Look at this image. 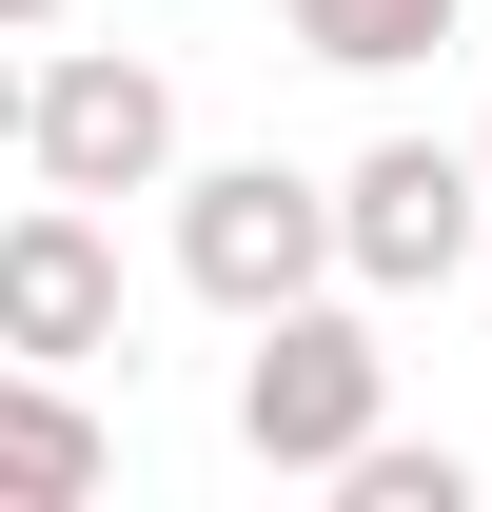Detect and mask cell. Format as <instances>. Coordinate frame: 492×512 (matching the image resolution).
Here are the masks:
<instances>
[{"label":"cell","instance_id":"3957f363","mask_svg":"<svg viewBox=\"0 0 492 512\" xmlns=\"http://www.w3.org/2000/svg\"><path fill=\"white\" fill-rule=\"evenodd\" d=\"M335 237H355V296H453L492 256V158L473 138H374L335 178Z\"/></svg>","mask_w":492,"mask_h":512},{"label":"cell","instance_id":"8fae6325","mask_svg":"<svg viewBox=\"0 0 492 512\" xmlns=\"http://www.w3.org/2000/svg\"><path fill=\"white\" fill-rule=\"evenodd\" d=\"M473 158H492V119H473Z\"/></svg>","mask_w":492,"mask_h":512},{"label":"cell","instance_id":"6da1fadb","mask_svg":"<svg viewBox=\"0 0 492 512\" xmlns=\"http://www.w3.org/2000/svg\"><path fill=\"white\" fill-rule=\"evenodd\" d=\"M374 434H394V355H374V316H355V296H296V316H256V355H237V453H256V473L335 493Z\"/></svg>","mask_w":492,"mask_h":512},{"label":"cell","instance_id":"ba28073f","mask_svg":"<svg viewBox=\"0 0 492 512\" xmlns=\"http://www.w3.org/2000/svg\"><path fill=\"white\" fill-rule=\"evenodd\" d=\"M335 493H355V512H473V453H453V434H374Z\"/></svg>","mask_w":492,"mask_h":512},{"label":"cell","instance_id":"7a4b0ae2","mask_svg":"<svg viewBox=\"0 0 492 512\" xmlns=\"http://www.w3.org/2000/svg\"><path fill=\"white\" fill-rule=\"evenodd\" d=\"M178 276H197L237 335L296 316V296H335V276H355L335 178H296V158H197V178H178Z\"/></svg>","mask_w":492,"mask_h":512},{"label":"cell","instance_id":"8992f818","mask_svg":"<svg viewBox=\"0 0 492 512\" xmlns=\"http://www.w3.org/2000/svg\"><path fill=\"white\" fill-rule=\"evenodd\" d=\"M119 493V434H99V394L60 355H0V512H79Z\"/></svg>","mask_w":492,"mask_h":512},{"label":"cell","instance_id":"52a82bcc","mask_svg":"<svg viewBox=\"0 0 492 512\" xmlns=\"http://www.w3.org/2000/svg\"><path fill=\"white\" fill-rule=\"evenodd\" d=\"M276 40L335 79H414L433 40H473V0H276Z\"/></svg>","mask_w":492,"mask_h":512},{"label":"cell","instance_id":"9c48e42d","mask_svg":"<svg viewBox=\"0 0 492 512\" xmlns=\"http://www.w3.org/2000/svg\"><path fill=\"white\" fill-rule=\"evenodd\" d=\"M0 178H40V60L0 40Z\"/></svg>","mask_w":492,"mask_h":512},{"label":"cell","instance_id":"30bf717a","mask_svg":"<svg viewBox=\"0 0 492 512\" xmlns=\"http://www.w3.org/2000/svg\"><path fill=\"white\" fill-rule=\"evenodd\" d=\"M60 20H79V0H0V40H60Z\"/></svg>","mask_w":492,"mask_h":512},{"label":"cell","instance_id":"277c9868","mask_svg":"<svg viewBox=\"0 0 492 512\" xmlns=\"http://www.w3.org/2000/svg\"><path fill=\"white\" fill-rule=\"evenodd\" d=\"M40 178L60 197H178V79L138 40H60L40 60Z\"/></svg>","mask_w":492,"mask_h":512},{"label":"cell","instance_id":"5b68a950","mask_svg":"<svg viewBox=\"0 0 492 512\" xmlns=\"http://www.w3.org/2000/svg\"><path fill=\"white\" fill-rule=\"evenodd\" d=\"M0 355H60V375H99L119 355V217L99 197H20L0 217Z\"/></svg>","mask_w":492,"mask_h":512}]
</instances>
